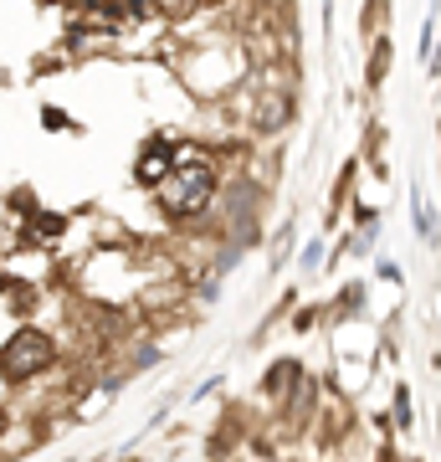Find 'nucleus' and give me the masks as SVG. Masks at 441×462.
<instances>
[{
    "instance_id": "3",
    "label": "nucleus",
    "mask_w": 441,
    "mask_h": 462,
    "mask_svg": "<svg viewBox=\"0 0 441 462\" xmlns=\"http://www.w3.org/2000/svg\"><path fill=\"white\" fill-rule=\"evenodd\" d=\"M170 165H175V144H149L144 160H139V180H144V185H160Z\"/></svg>"
},
{
    "instance_id": "7",
    "label": "nucleus",
    "mask_w": 441,
    "mask_h": 462,
    "mask_svg": "<svg viewBox=\"0 0 441 462\" xmlns=\"http://www.w3.org/2000/svg\"><path fill=\"white\" fill-rule=\"evenodd\" d=\"M0 427H5V416H0Z\"/></svg>"
},
{
    "instance_id": "4",
    "label": "nucleus",
    "mask_w": 441,
    "mask_h": 462,
    "mask_svg": "<svg viewBox=\"0 0 441 462\" xmlns=\"http://www.w3.org/2000/svg\"><path fill=\"white\" fill-rule=\"evenodd\" d=\"M288 114H293V103L282 98V93H272V98L262 103V114H257V129H282V124H288Z\"/></svg>"
},
{
    "instance_id": "1",
    "label": "nucleus",
    "mask_w": 441,
    "mask_h": 462,
    "mask_svg": "<svg viewBox=\"0 0 441 462\" xmlns=\"http://www.w3.org/2000/svg\"><path fill=\"white\" fill-rule=\"evenodd\" d=\"M170 180V190H164V206L175 216H190V211H206V200L216 196V175L206 165H190L180 170V175H164Z\"/></svg>"
},
{
    "instance_id": "6",
    "label": "nucleus",
    "mask_w": 441,
    "mask_h": 462,
    "mask_svg": "<svg viewBox=\"0 0 441 462\" xmlns=\"http://www.w3.org/2000/svg\"><path fill=\"white\" fill-rule=\"evenodd\" d=\"M385 67H390V47L380 42V47H375V62H370V83H380V78H385Z\"/></svg>"
},
{
    "instance_id": "5",
    "label": "nucleus",
    "mask_w": 441,
    "mask_h": 462,
    "mask_svg": "<svg viewBox=\"0 0 441 462\" xmlns=\"http://www.w3.org/2000/svg\"><path fill=\"white\" fill-rule=\"evenodd\" d=\"M252 206H257V185H236V190H231V221L246 226V221H252Z\"/></svg>"
},
{
    "instance_id": "2",
    "label": "nucleus",
    "mask_w": 441,
    "mask_h": 462,
    "mask_svg": "<svg viewBox=\"0 0 441 462\" xmlns=\"http://www.w3.org/2000/svg\"><path fill=\"white\" fill-rule=\"evenodd\" d=\"M51 365V339L47 334H36V329H21L11 345H5V355H0V370L11 380H26L36 375V370H47Z\"/></svg>"
}]
</instances>
